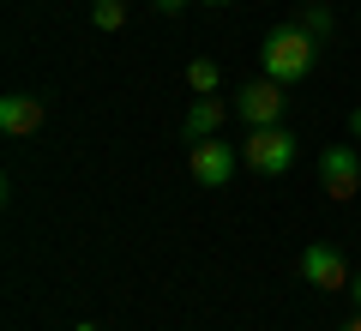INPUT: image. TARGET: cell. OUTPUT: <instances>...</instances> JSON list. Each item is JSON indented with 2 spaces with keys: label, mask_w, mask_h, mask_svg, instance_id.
<instances>
[{
  "label": "cell",
  "mask_w": 361,
  "mask_h": 331,
  "mask_svg": "<svg viewBox=\"0 0 361 331\" xmlns=\"http://www.w3.org/2000/svg\"><path fill=\"white\" fill-rule=\"evenodd\" d=\"M151 6H157V13H163V18H175L180 6H187V0H151Z\"/></svg>",
  "instance_id": "12"
},
{
  "label": "cell",
  "mask_w": 361,
  "mask_h": 331,
  "mask_svg": "<svg viewBox=\"0 0 361 331\" xmlns=\"http://www.w3.org/2000/svg\"><path fill=\"white\" fill-rule=\"evenodd\" d=\"M217 6H229V0H217Z\"/></svg>",
  "instance_id": "16"
},
{
  "label": "cell",
  "mask_w": 361,
  "mask_h": 331,
  "mask_svg": "<svg viewBox=\"0 0 361 331\" xmlns=\"http://www.w3.org/2000/svg\"><path fill=\"white\" fill-rule=\"evenodd\" d=\"M301 277H307L313 289H325V295H337V289H349V283H355V271L343 265V253H337V247H325V241H313L307 253H301Z\"/></svg>",
  "instance_id": "6"
},
{
  "label": "cell",
  "mask_w": 361,
  "mask_h": 331,
  "mask_svg": "<svg viewBox=\"0 0 361 331\" xmlns=\"http://www.w3.org/2000/svg\"><path fill=\"white\" fill-rule=\"evenodd\" d=\"M349 295H355V307H361V271H355V283H349Z\"/></svg>",
  "instance_id": "14"
},
{
  "label": "cell",
  "mask_w": 361,
  "mask_h": 331,
  "mask_svg": "<svg viewBox=\"0 0 361 331\" xmlns=\"http://www.w3.org/2000/svg\"><path fill=\"white\" fill-rule=\"evenodd\" d=\"M283 90L289 85H277V78H253V85H241L235 90V115L247 121V127H277L283 121Z\"/></svg>",
  "instance_id": "3"
},
{
  "label": "cell",
  "mask_w": 361,
  "mask_h": 331,
  "mask_svg": "<svg viewBox=\"0 0 361 331\" xmlns=\"http://www.w3.org/2000/svg\"><path fill=\"white\" fill-rule=\"evenodd\" d=\"M343 331H361V313H355V319H349V325H343Z\"/></svg>",
  "instance_id": "15"
},
{
  "label": "cell",
  "mask_w": 361,
  "mask_h": 331,
  "mask_svg": "<svg viewBox=\"0 0 361 331\" xmlns=\"http://www.w3.org/2000/svg\"><path fill=\"white\" fill-rule=\"evenodd\" d=\"M217 85H223L217 61H187V90L193 97H217Z\"/></svg>",
  "instance_id": "9"
},
{
  "label": "cell",
  "mask_w": 361,
  "mask_h": 331,
  "mask_svg": "<svg viewBox=\"0 0 361 331\" xmlns=\"http://www.w3.org/2000/svg\"><path fill=\"white\" fill-rule=\"evenodd\" d=\"M42 115H49V109H42L37 97H25V90L0 97V133H6V139H30V133L42 127Z\"/></svg>",
  "instance_id": "7"
},
{
  "label": "cell",
  "mask_w": 361,
  "mask_h": 331,
  "mask_svg": "<svg viewBox=\"0 0 361 331\" xmlns=\"http://www.w3.org/2000/svg\"><path fill=\"white\" fill-rule=\"evenodd\" d=\"M241 163L259 169V175H283V169L295 163V139H289L283 127H253L241 139Z\"/></svg>",
  "instance_id": "2"
},
{
  "label": "cell",
  "mask_w": 361,
  "mask_h": 331,
  "mask_svg": "<svg viewBox=\"0 0 361 331\" xmlns=\"http://www.w3.org/2000/svg\"><path fill=\"white\" fill-rule=\"evenodd\" d=\"M223 115H229V102H223V97H193V102H187V115H180V139H187V145L217 139Z\"/></svg>",
  "instance_id": "8"
},
{
  "label": "cell",
  "mask_w": 361,
  "mask_h": 331,
  "mask_svg": "<svg viewBox=\"0 0 361 331\" xmlns=\"http://www.w3.org/2000/svg\"><path fill=\"white\" fill-rule=\"evenodd\" d=\"M295 25H301V30H307V37H313V42H319V37H331V6H307V13H301V18H295Z\"/></svg>",
  "instance_id": "11"
},
{
  "label": "cell",
  "mask_w": 361,
  "mask_h": 331,
  "mask_svg": "<svg viewBox=\"0 0 361 331\" xmlns=\"http://www.w3.org/2000/svg\"><path fill=\"white\" fill-rule=\"evenodd\" d=\"M235 163H241V151H235L229 139H199L193 151H187V169H193L199 187H229Z\"/></svg>",
  "instance_id": "4"
},
{
  "label": "cell",
  "mask_w": 361,
  "mask_h": 331,
  "mask_svg": "<svg viewBox=\"0 0 361 331\" xmlns=\"http://www.w3.org/2000/svg\"><path fill=\"white\" fill-rule=\"evenodd\" d=\"M349 133H355V139H361V109H355V115H349Z\"/></svg>",
  "instance_id": "13"
},
{
  "label": "cell",
  "mask_w": 361,
  "mask_h": 331,
  "mask_svg": "<svg viewBox=\"0 0 361 331\" xmlns=\"http://www.w3.org/2000/svg\"><path fill=\"white\" fill-rule=\"evenodd\" d=\"M319 187H325V199H361V157H355V145H331V151L319 157Z\"/></svg>",
  "instance_id": "5"
},
{
  "label": "cell",
  "mask_w": 361,
  "mask_h": 331,
  "mask_svg": "<svg viewBox=\"0 0 361 331\" xmlns=\"http://www.w3.org/2000/svg\"><path fill=\"white\" fill-rule=\"evenodd\" d=\"M90 25L97 30H121L127 25V0H90Z\"/></svg>",
  "instance_id": "10"
},
{
  "label": "cell",
  "mask_w": 361,
  "mask_h": 331,
  "mask_svg": "<svg viewBox=\"0 0 361 331\" xmlns=\"http://www.w3.org/2000/svg\"><path fill=\"white\" fill-rule=\"evenodd\" d=\"M307 73H313V37L301 25H277L265 37V78H277V85H301Z\"/></svg>",
  "instance_id": "1"
},
{
  "label": "cell",
  "mask_w": 361,
  "mask_h": 331,
  "mask_svg": "<svg viewBox=\"0 0 361 331\" xmlns=\"http://www.w3.org/2000/svg\"><path fill=\"white\" fill-rule=\"evenodd\" d=\"M78 331H90V325H78Z\"/></svg>",
  "instance_id": "17"
}]
</instances>
